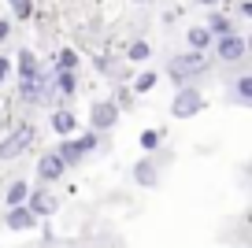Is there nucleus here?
<instances>
[{
  "label": "nucleus",
  "instance_id": "f257e3e1",
  "mask_svg": "<svg viewBox=\"0 0 252 248\" xmlns=\"http://www.w3.org/2000/svg\"><path fill=\"white\" fill-rule=\"evenodd\" d=\"M200 70H204V52H182V56H174V60L167 63V74H171V82H178V86L193 82V74H200Z\"/></svg>",
  "mask_w": 252,
  "mask_h": 248
},
{
  "label": "nucleus",
  "instance_id": "f03ea898",
  "mask_svg": "<svg viewBox=\"0 0 252 248\" xmlns=\"http://www.w3.org/2000/svg\"><path fill=\"white\" fill-rule=\"evenodd\" d=\"M200 108H204V96H200V89H197V86H178V93H174V100H171L174 119H193Z\"/></svg>",
  "mask_w": 252,
  "mask_h": 248
},
{
  "label": "nucleus",
  "instance_id": "7ed1b4c3",
  "mask_svg": "<svg viewBox=\"0 0 252 248\" xmlns=\"http://www.w3.org/2000/svg\"><path fill=\"white\" fill-rule=\"evenodd\" d=\"M215 41V56H219L222 63H241L245 56H249V41L241 37V33H222V37H212Z\"/></svg>",
  "mask_w": 252,
  "mask_h": 248
},
{
  "label": "nucleus",
  "instance_id": "20e7f679",
  "mask_svg": "<svg viewBox=\"0 0 252 248\" xmlns=\"http://www.w3.org/2000/svg\"><path fill=\"white\" fill-rule=\"evenodd\" d=\"M30 141H33V126L30 123H19L8 137L0 141V159H15V155H23L26 148H30Z\"/></svg>",
  "mask_w": 252,
  "mask_h": 248
},
{
  "label": "nucleus",
  "instance_id": "39448f33",
  "mask_svg": "<svg viewBox=\"0 0 252 248\" xmlns=\"http://www.w3.org/2000/svg\"><path fill=\"white\" fill-rule=\"evenodd\" d=\"M115 123H119V104L115 100H96L93 115H89V126H93L96 133H104V130H111Z\"/></svg>",
  "mask_w": 252,
  "mask_h": 248
},
{
  "label": "nucleus",
  "instance_id": "423d86ee",
  "mask_svg": "<svg viewBox=\"0 0 252 248\" xmlns=\"http://www.w3.org/2000/svg\"><path fill=\"white\" fill-rule=\"evenodd\" d=\"M33 226H37V215H33L26 204H11L8 208V230L23 233V230H33Z\"/></svg>",
  "mask_w": 252,
  "mask_h": 248
},
{
  "label": "nucleus",
  "instance_id": "0eeeda50",
  "mask_svg": "<svg viewBox=\"0 0 252 248\" xmlns=\"http://www.w3.org/2000/svg\"><path fill=\"white\" fill-rule=\"evenodd\" d=\"M63 171H67V163L60 159V152H45L37 159V174H41V182H56V178H63Z\"/></svg>",
  "mask_w": 252,
  "mask_h": 248
},
{
  "label": "nucleus",
  "instance_id": "6e6552de",
  "mask_svg": "<svg viewBox=\"0 0 252 248\" xmlns=\"http://www.w3.org/2000/svg\"><path fill=\"white\" fill-rule=\"evenodd\" d=\"M23 204H26V208H30L37 218H41V215L48 218V215L56 211V196H48L45 189H37V193H26V200H23Z\"/></svg>",
  "mask_w": 252,
  "mask_h": 248
},
{
  "label": "nucleus",
  "instance_id": "1a4fd4ad",
  "mask_svg": "<svg viewBox=\"0 0 252 248\" xmlns=\"http://www.w3.org/2000/svg\"><path fill=\"white\" fill-rule=\"evenodd\" d=\"M52 130L60 133V137H71V133L78 130V119H74V111H67V108L52 111Z\"/></svg>",
  "mask_w": 252,
  "mask_h": 248
},
{
  "label": "nucleus",
  "instance_id": "9d476101",
  "mask_svg": "<svg viewBox=\"0 0 252 248\" xmlns=\"http://www.w3.org/2000/svg\"><path fill=\"white\" fill-rule=\"evenodd\" d=\"M134 182H137V186H145V189H152V186L159 182V174H156V163H152V159L134 163Z\"/></svg>",
  "mask_w": 252,
  "mask_h": 248
},
{
  "label": "nucleus",
  "instance_id": "9b49d317",
  "mask_svg": "<svg viewBox=\"0 0 252 248\" xmlns=\"http://www.w3.org/2000/svg\"><path fill=\"white\" fill-rule=\"evenodd\" d=\"M56 152H60V159L67 163V167H74V163H82V155H86V148L78 145V137H74L71 133V141H63L60 148H56Z\"/></svg>",
  "mask_w": 252,
  "mask_h": 248
},
{
  "label": "nucleus",
  "instance_id": "f8f14e48",
  "mask_svg": "<svg viewBox=\"0 0 252 248\" xmlns=\"http://www.w3.org/2000/svg\"><path fill=\"white\" fill-rule=\"evenodd\" d=\"M186 41H189L193 52H208V48H212V33H208V26H189Z\"/></svg>",
  "mask_w": 252,
  "mask_h": 248
},
{
  "label": "nucleus",
  "instance_id": "ddd939ff",
  "mask_svg": "<svg viewBox=\"0 0 252 248\" xmlns=\"http://www.w3.org/2000/svg\"><path fill=\"white\" fill-rule=\"evenodd\" d=\"M56 89H60L63 96H71L74 89H78V70H56Z\"/></svg>",
  "mask_w": 252,
  "mask_h": 248
},
{
  "label": "nucleus",
  "instance_id": "4468645a",
  "mask_svg": "<svg viewBox=\"0 0 252 248\" xmlns=\"http://www.w3.org/2000/svg\"><path fill=\"white\" fill-rule=\"evenodd\" d=\"M37 70H41L37 56L33 52H19V74L15 78H37Z\"/></svg>",
  "mask_w": 252,
  "mask_h": 248
},
{
  "label": "nucleus",
  "instance_id": "2eb2a0df",
  "mask_svg": "<svg viewBox=\"0 0 252 248\" xmlns=\"http://www.w3.org/2000/svg\"><path fill=\"white\" fill-rule=\"evenodd\" d=\"M230 30H234V23H230L222 11H215V15L208 19V33H212V37H222V33H230Z\"/></svg>",
  "mask_w": 252,
  "mask_h": 248
},
{
  "label": "nucleus",
  "instance_id": "dca6fc26",
  "mask_svg": "<svg viewBox=\"0 0 252 248\" xmlns=\"http://www.w3.org/2000/svg\"><path fill=\"white\" fill-rule=\"evenodd\" d=\"M56 70H78V52H74V48H60V56H56Z\"/></svg>",
  "mask_w": 252,
  "mask_h": 248
},
{
  "label": "nucleus",
  "instance_id": "f3484780",
  "mask_svg": "<svg viewBox=\"0 0 252 248\" xmlns=\"http://www.w3.org/2000/svg\"><path fill=\"white\" fill-rule=\"evenodd\" d=\"M234 93H237V100L241 104H252V74H241L234 82Z\"/></svg>",
  "mask_w": 252,
  "mask_h": 248
},
{
  "label": "nucleus",
  "instance_id": "a211bd4d",
  "mask_svg": "<svg viewBox=\"0 0 252 248\" xmlns=\"http://www.w3.org/2000/svg\"><path fill=\"white\" fill-rule=\"evenodd\" d=\"M26 193H30V186H26V182H11V186H8V196H4V200H8V208H11V204H23Z\"/></svg>",
  "mask_w": 252,
  "mask_h": 248
},
{
  "label": "nucleus",
  "instance_id": "6ab92c4d",
  "mask_svg": "<svg viewBox=\"0 0 252 248\" xmlns=\"http://www.w3.org/2000/svg\"><path fill=\"white\" fill-rule=\"evenodd\" d=\"M156 82H159V78L152 74V70H145V74H137V78H134V93H149Z\"/></svg>",
  "mask_w": 252,
  "mask_h": 248
},
{
  "label": "nucleus",
  "instance_id": "aec40b11",
  "mask_svg": "<svg viewBox=\"0 0 252 248\" xmlns=\"http://www.w3.org/2000/svg\"><path fill=\"white\" fill-rule=\"evenodd\" d=\"M159 141H163V133H159V130H145V133H141V148H145V152L159 148Z\"/></svg>",
  "mask_w": 252,
  "mask_h": 248
},
{
  "label": "nucleus",
  "instance_id": "412c9836",
  "mask_svg": "<svg viewBox=\"0 0 252 248\" xmlns=\"http://www.w3.org/2000/svg\"><path fill=\"white\" fill-rule=\"evenodd\" d=\"M149 56H152L149 41H134V45H130V60H137V63H141V60H149Z\"/></svg>",
  "mask_w": 252,
  "mask_h": 248
},
{
  "label": "nucleus",
  "instance_id": "4be33fe9",
  "mask_svg": "<svg viewBox=\"0 0 252 248\" xmlns=\"http://www.w3.org/2000/svg\"><path fill=\"white\" fill-rule=\"evenodd\" d=\"M8 4H11V11H15V19H30V11H33L30 0H8Z\"/></svg>",
  "mask_w": 252,
  "mask_h": 248
},
{
  "label": "nucleus",
  "instance_id": "5701e85b",
  "mask_svg": "<svg viewBox=\"0 0 252 248\" xmlns=\"http://www.w3.org/2000/svg\"><path fill=\"white\" fill-rule=\"evenodd\" d=\"M78 145H82V148H86V152H93V148H96V145H100V133H96V130H89V133H82V137H78Z\"/></svg>",
  "mask_w": 252,
  "mask_h": 248
},
{
  "label": "nucleus",
  "instance_id": "b1692460",
  "mask_svg": "<svg viewBox=\"0 0 252 248\" xmlns=\"http://www.w3.org/2000/svg\"><path fill=\"white\" fill-rule=\"evenodd\" d=\"M96 70H115V63H111L108 56H96Z\"/></svg>",
  "mask_w": 252,
  "mask_h": 248
},
{
  "label": "nucleus",
  "instance_id": "393cba45",
  "mask_svg": "<svg viewBox=\"0 0 252 248\" xmlns=\"http://www.w3.org/2000/svg\"><path fill=\"white\" fill-rule=\"evenodd\" d=\"M8 74H11V63L0 56V82H8Z\"/></svg>",
  "mask_w": 252,
  "mask_h": 248
},
{
  "label": "nucleus",
  "instance_id": "a878e982",
  "mask_svg": "<svg viewBox=\"0 0 252 248\" xmlns=\"http://www.w3.org/2000/svg\"><path fill=\"white\" fill-rule=\"evenodd\" d=\"M8 33H11V23H8V19H0V41L8 37Z\"/></svg>",
  "mask_w": 252,
  "mask_h": 248
},
{
  "label": "nucleus",
  "instance_id": "bb28decb",
  "mask_svg": "<svg viewBox=\"0 0 252 248\" xmlns=\"http://www.w3.org/2000/svg\"><path fill=\"white\" fill-rule=\"evenodd\" d=\"M200 4H212V8H215V4H222V0H200Z\"/></svg>",
  "mask_w": 252,
  "mask_h": 248
}]
</instances>
